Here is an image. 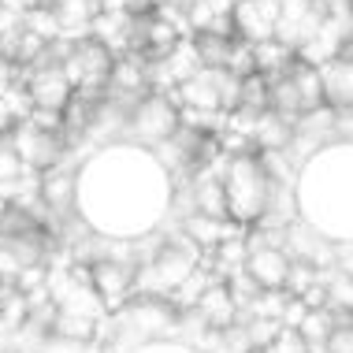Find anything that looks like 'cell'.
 I'll return each mask as SVG.
<instances>
[{
    "mask_svg": "<svg viewBox=\"0 0 353 353\" xmlns=\"http://www.w3.org/2000/svg\"><path fill=\"white\" fill-rule=\"evenodd\" d=\"M223 186H227V205H231V219L242 227L264 223L279 194L268 160L261 149H242L223 160Z\"/></svg>",
    "mask_w": 353,
    "mask_h": 353,
    "instance_id": "cell-1",
    "label": "cell"
},
{
    "mask_svg": "<svg viewBox=\"0 0 353 353\" xmlns=\"http://www.w3.org/2000/svg\"><path fill=\"white\" fill-rule=\"evenodd\" d=\"M201 245L190 234H175L138 268L134 298H171L190 275L201 268Z\"/></svg>",
    "mask_w": 353,
    "mask_h": 353,
    "instance_id": "cell-2",
    "label": "cell"
},
{
    "mask_svg": "<svg viewBox=\"0 0 353 353\" xmlns=\"http://www.w3.org/2000/svg\"><path fill=\"white\" fill-rule=\"evenodd\" d=\"M179 127H183V108L171 93L160 90H149L145 97H138L127 116V134L141 145H164L179 134Z\"/></svg>",
    "mask_w": 353,
    "mask_h": 353,
    "instance_id": "cell-3",
    "label": "cell"
},
{
    "mask_svg": "<svg viewBox=\"0 0 353 353\" xmlns=\"http://www.w3.org/2000/svg\"><path fill=\"white\" fill-rule=\"evenodd\" d=\"M327 15H331L327 0H279V26H275V37L298 52L305 41H312V37L320 34V26L327 23Z\"/></svg>",
    "mask_w": 353,
    "mask_h": 353,
    "instance_id": "cell-4",
    "label": "cell"
},
{
    "mask_svg": "<svg viewBox=\"0 0 353 353\" xmlns=\"http://www.w3.org/2000/svg\"><path fill=\"white\" fill-rule=\"evenodd\" d=\"M8 138H12V145L19 149V157L26 160L30 171H49L60 164V152H63L60 130H45L34 119H23V123H15V130Z\"/></svg>",
    "mask_w": 353,
    "mask_h": 353,
    "instance_id": "cell-5",
    "label": "cell"
},
{
    "mask_svg": "<svg viewBox=\"0 0 353 353\" xmlns=\"http://www.w3.org/2000/svg\"><path fill=\"white\" fill-rule=\"evenodd\" d=\"M26 90H30L34 108H49V112H68V104L74 97V85L68 79V71L52 60H37L30 74H26Z\"/></svg>",
    "mask_w": 353,
    "mask_h": 353,
    "instance_id": "cell-6",
    "label": "cell"
},
{
    "mask_svg": "<svg viewBox=\"0 0 353 353\" xmlns=\"http://www.w3.org/2000/svg\"><path fill=\"white\" fill-rule=\"evenodd\" d=\"M93 272V286H97V294L104 298L108 309H119V305H127L134 298V283H138V268L127 261H119V256H97V261L90 264Z\"/></svg>",
    "mask_w": 353,
    "mask_h": 353,
    "instance_id": "cell-7",
    "label": "cell"
},
{
    "mask_svg": "<svg viewBox=\"0 0 353 353\" xmlns=\"http://www.w3.org/2000/svg\"><path fill=\"white\" fill-rule=\"evenodd\" d=\"M279 0H234V34L245 45H261L275 37Z\"/></svg>",
    "mask_w": 353,
    "mask_h": 353,
    "instance_id": "cell-8",
    "label": "cell"
},
{
    "mask_svg": "<svg viewBox=\"0 0 353 353\" xmlns=\"http://www.w3.org/2000/svg\"><path fill=\"white\" fill-rule=\"evenodd\" d=\"M197 312H201V320L208 323L212 331H227L231 323L238 320V312H242V305L234 301V294H231V283H223V279H212L208 283V290L197 298L194 305Z\"/></svg>",
    "mask_w": 353,
    "mask_h": 353,
    "instance_id": "cell-9",
    "label": "cell"
},
{
    "mask_svg": "<svg viewBox=\"0 0 353 353\" xmlns=\"http://www.w3.org/2000/svg\"><path fill=\"white\" fill-rule=\"evenodd\" d=\"M194 212H205L212 219H231V205H227V186H223V171H201L194 179L190 190Z\"/></svg>",
    "mask_w": 353,
    "mask_h": 353,
    "instance_id": "cell-10",
    "label": "cell"
},
{
    "mask_svg": "<svg viewBox=\"0 0 353 353\" xmlns=\"http://www.w3.org/2000/svg\"><path fill=\"white\" fill-rule=\"evenodd\" d=\"M52 12L60 19V34L68 41H82L93 34V19L101 12V0H52Z\"/></svg>",
    "mask_w": 353,
    "mask_h": 353,
    "instance_id": "cell-11",
    "label": "cell"
},
{
    "mask_svg": "<svg viewBox=\"0 0 353 353\" xmlns=\"http://www.w3.org/2000/svg\"><path fill=\"white\" fill-rule=\"evenodd\" d=\"M250 141L261 152H286L294 145V119L279 116L275 108L261 112L256 123H253V130H250Z\"/></svg>",
    "mask_w": 353,
    "mask_h": 353,
    "instance_id": "cell-12",
    "label": "cell"
},
{
    "mask_svg": "<svg viewBox=\"0 0 353 353\" xmlns=\"http://www.w3.org/2000/svg\"><path fill=\"white\" fill-rule=\"evenodd\" d=\"M323 101L331 108H353V56H335L320 68Z\"/></svg>",
    "mask_w": 353,
    "mask_h": 353,
    "instance_id": "cell-13",
    "label": "cell"
},
{
    "mask_svg": "<svg viewBox=\"0 0 353 353\" xmlns=\"http://www.w3.org/2000/svg\"><path fill=\"white\" fill-rule=\"evenodd\" d=\"M183 234H190L201 250H216L223 238L245 234V227L234 223V219H212L205 212H190V216H183Z\"/></svg>",
    "mask_w": 353,
    "mask_h": 353,
    "instance_id": "cell-14",
    "label": "cell"
},
{
    "mask_svg": "<svg viewBox=\"0 0 353 353\" xmlns=\"http://www.w3.org/2000/svg\"><path fill=\"white\" fill-rule=\"evenodd\" d=\"M335 323L339 320H335V309H331V305L305 312L298 331H301V339L309 342V353H327V339H331V331H335Z\"/></svg>",
    "mask_w": 353,
    "mask_h": 353,
    "instance_id": "cell-15",
    "label": "cell"
},
{
    "mask_svg": "<svg viewBox=\"0 0 353 353\" xmlns=\"http://www.w3.org/2000/svg\"><path fill=\"white\" fill-rule=\"evenodd\" d=\"M97 323H101V320L82 316V312H63V309H56L52 335H60V339H68V342H90L93 331H97Z\"/></svg>",
    "mask_w": 353,
    "mask_h": 353,
    "instance_id": "cell-16",
    "label": "cell"
},
{
    "mask_svg": "<svg viewBox=\"0 0 353 353\" xmlns=\"http://www.w3.org/2000/svg\"><path fill=\"white\" fill-rule=\"evenodd\" d=\"M238 108H245V112H268L272 108V82L261 71L242 79V104Z\"/></svg>",
    "mask_w": 353,
    "mask_h": 353,
    "instance_id": "cell-17",
    "label": "cell"
},
{
    "mask_svg": "<svg viewBox=\"0 0 353 353\" xmlns=\"http://www.w3.org/2000/svg\"><path fill=\"white\" fill-rule=\"evenodd\" d=\"M23 26L30 34H37L45 45H52L56 37H63L60 34V19H56V12H52V4H37V8H30V12L23 15Z\"/></svg>",
    "mask_w": 353,
    "mask_h": 353,
    "instance_id": "cell-18",
    "label": "cell"
},
{
    "mask_svg": "<svg viewBox=\"0 0 353 353\" xmlns=\"http://www.w3.org/2000/svg\"><path fill=\"white\" fill-rule=\"evenodd\" d=\"M26 160L19 157V149L12 145V138H0V183H15V179H23L26 175Z\"/></svg>",
    "mask_w": 353,
    "mask_h": 353,
    "instance_id": "cell-19",
    "label": "cell"
},
{
    "mask_svg": "<svg viewBox=\"0 0 353 353\" xmlns=\"http://www.w3.org/2000/svg\"><path fill=\"white\" fill-rule=\"evenodd\" d=\"M8 60V49H4V34H0V63Z\"/></svg>",
    "mask_w": 353,
    "mask_h": 353,
    "instance_id": "cell-20",
    "label": "cell"
},
{
    "mask_svg": "<svg viewBox=\"0 0 353 353\" xmlns=\"http://www.w3.org/2000/svg\"><path fill=\"white\" fill-rule=\"evenodd\" d=\"M0 323H4V320H0Z\"/></svg>",
    "mask_w": 353,
    "mask_h": 353,
    "instance_id": "cell-21",
    "label": "cell"
}]
</instances>
